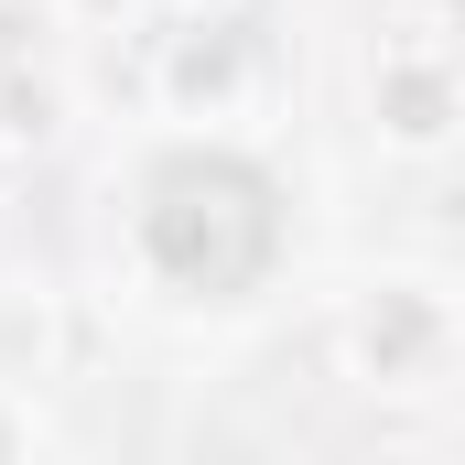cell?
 Wrapping results in <instances>:
<instances>
[{"instance_id":"cell-6","label":"cell","mask_w":465,"mask_h":465,"mask_svg":"<svg viewBox=\"0 0 465 465\" xmlns=\"http://www.w3.org/2000/svg\"><path fill=\"white\" fill-rule=\"evenodd\" d=\"M54 11H65V22H87V33H109V22H130L141 0H54Z\"/></svg>"},{"instance_id":"cell-4","label":"cell","mask_w":465,"mask_h":465,"mask_svg":"<svg viewBox=\"0 0 465 465\" xmlns=\"http://www.w3.org/2000/svg\"><path fill=\"white\" fill-rule=\"evenodd\" d=\"M54 87L44 76H0V141H54Z\"/></svg>"},{"instance_id":"cell-5","label":"cell","mask_w":465,"mask_h":465,"mask_svg":"<svg viewBox=\"0 0 465 465\" xmlns=\"http://www.w3.org/2000/svg\"><path fill=\"white\" fill-rule=\"evenodd\" d=\"M33 455H44V433H33V401L0 379V465H33Z\"/></svg>"},{"instance_id":"cell-1","label":"cell","mask_w":465,"mask_h":465,"mask_svg":"<svg viewBox=\"0 0 465 465\" xmlns=\"http://www.w3.org/2000/svg\"><path fill=\"white\" fill-rule=\"evenodd\" d=\"M347 368L368 390H433L444 368L465 357V314L444 282H422V271H379V282H357L347 303Z\"/></svg>"},{"instance_id":"cell-7","label":"cell","mask_w":465,"mask_h":465,"mask_svg":"<svg viewBox=\"0 0 465 465\" xmlns=\"http://www.w3.org/2000/svg\"><path fill=\"white\" fill-rule=\"evenodd\" d=\"M173 11H195V22H217V11H228V0H173Z\"/></svg>"},{"instance_id":"cell-3","label":"cell","mask_w":465,"mask_h":465,"mask_svg":"<svg viewBox=\"0 0 465 465\" xmlns=\"http://www.w3.org/2000/svg\"><path fill=\"white\" fill-rule=\"evenodd\" d=\"M152 109L163 119H249L260 109V54H249V33L228 22H195V33H173L163 54H152Z\"/></svg>"},{"instance_id":"cell-2","label":"cell","mask_w":465,"mask_h":465,"mask_svg":"<svg viewBox=\"0 0 465 465\" xmlns=\"http://www.w3.org/2000/svg\"><path fill=\"white\" fill-rule=\"evenodd\" d=\"M368 130L390 152H444L465 130V65L444 44H390L368 65Z\"/></svg>"}]
</instances>
